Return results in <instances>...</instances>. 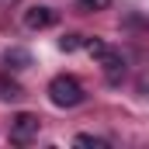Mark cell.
I'll use <instances>...</instances> for the list:
<instances>
[{"instance_id": "obj_1", "label": "cell", "mask_w": 149, "mask_h": 149, "mask_svg": "<svg viewBox=\"0 0 149 149\" xmlns=\"http://www.w3.org/2000/svg\"><path fill=\"white\" fill-rule=\"evenodd\" d=\"M83 87H80V80L76 76H56L52 83H49V101L56 104V108H76V104H83Z\"/></svg>"}, {"instance_id": "obj_2", "label": "cell", "mask_w": 149, "mask_h": 149, "mask_svg": "<svg viewBox=\"0 0 149 149\" xmlns=\"http://www.w3.org/2000/svg\"><path fill=\"white\" fill-rule=\"evenodd\" d=\"M38 114H31V111H21V114H14L10 118V142H31L38 135Z\"/></svg>"}, {"instance_id": "obj_3", "label": "cell", "mask_w": 149, "mask_h": 149, "mask_svg": "<svg viewBox=\"0 0 149 149\" xmlns=\"http://www.w3.org/2000/svg\"><path fill=\"white\" fill-rule=\"evenodd\" d=\"M52 21H56V10H52V7H31V10H24V24H28L31 31L49 28Z\"/></svg>"}, {"instance_id": "obj_4", "label": "cell", "mask_w": 149, "mask_h": 149, "mask_svg": "<svg viewBox=\"0 0 149 149\" xmlns=\"http://www.w3.org/2000/svg\"><path fill=\"white\" fill-rule=\"evenodd\" d=\"M101 66H104V73H108V80H111V83H118V80L125 76V59H121L118 52H111V49L101 56Z\"/></svg>"}, {"instance_id": "obj_5", "label": "cell", "mask_w": 149, "mask_h": 149, "mask_svg": "<svg viewBox=\"0 0 149 149\" xmlns=\"http://www.w3.org/2000/svg\"><path fill=\"white\" fill-rule=\"evenodd\" d=\"M3 66L17 73V70H24V66H31V56H28L24 49H7V52H3Z\"/></svg>"}, {"instance_id": "obj_6", "label": "cell", "mask_w": 149, "mask_h": 149, "mask_svg": "<svg viewBox=\"0 0 149 149\" xmlns=\"http://www.w3.org/2000/svg\"><path fill=\"white\" fill-rule=\"evenodd\" d=\"M17 97H24L21 83L10 80V76H0V101H17Z\"/></svg>"}, {"instance_id": "obj_7", "label": "cell", "mask_w": 149, "mask_h": 149, "mask_svg": "<svg viewBox=\"0 0 149 149\" xmlns=\"http://www.w3.org/2000/svg\"><path fill=\"white\" fill-rule=\"evenodd\" d=\"M83 42H87L83 35H63V38H59V49H63V52H76Z\"/></svg>"}, {"instance_id": "obj_8", "label": "cell", "mask_w": 149, "mask_h": 149, "mask_svg": "<svg viewBox=\"0 0 149 149\" xmlns=\"http://www.w3.org/2000/svg\"><path fill=\"white\" fill-rule=\"evenodd\" d=\"M83 45H87V52H90V56H94V59H101V56H104V52H108V45H104V42H101V38H87V42H83Z\"/></svg>"}, {"instance_id": "obj_9", "label": "cell", "mask_w": 149, "mask_h": 149, "mask_svg": "<svg viewBox=\"0 0 149 149\" xmlns=\"http://www.w3.org/2000/svg\"><path fill=\"white\" fill-rule=\"evenodd\" d=\"M76 146H90V149H104L108 142L97 139V135H76Z\"/></svg>"}, {"instance_id": "obj_10", "label": "cell", "mask_w": 149, "mask_h": 149, "mask_svg": "<svg viewBox=\"0 0 149 149\" xmlns=\"http://www.w3.org/2000/svg\"><path fill=\"white\" fill-rule=\"evenodd\" d=\"M80 7H83V10H108L111 0H80Z\"/></svg>"}, {"instance_id": "obj_11", "label": "cell", "mask_w": 149, "mask_h": 149, "mask_svg": "<svg viewBox=\"0 0 149 149\" xmlns=\"http://www.w3.org/2000/svg\"><path fill=\"white\" fill-rule=\"evenodd\" d=\"M0 3H14V0H0Z\"/></svg>"}]
</instances>
